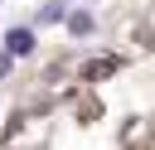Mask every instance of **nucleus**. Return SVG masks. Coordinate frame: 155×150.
<instances>
[{"instance_id": "1", "label": "nucleus", "mask_w": 155, "mask_h": 150, "mask_svg": "<svg viewBox=\"0 0 155 150\" xmlns=\"http://www.w3.org/2000/svg\"><path fill=\"white\" fill-rule=\"evenodd\" d=\"M5 53H10V58L34 53V34H29V29H10V34H5Z\"/></svg>"}, {"instance_id": "2", "label": "nucleus", "mask_w": 155, "mask_h": 150, "mask_svg": "<svg viewBox=\"0 0 155 150\" xmlns=\"http://www.w3.org/2000/svg\"><path fill=\"white\" fill-rule=\"evenodd\" d=\"M68 29H73V34H87V29H92V15L73 10V15H68Z\"/></svg>"}, {"instance_id": "3", "label": "nucleus", "mask_w": 155, "mask_h": 150, "mask_svg": "<svg viewBox=\"0 0 155 150\" xmlns=\"http://www.w3.org/2000/svg\"><path fill=\"white\" fill-rule=\"evenodd\" d=\"M10 63H15V58H10V53H0V77H10Z\"/></svg>"}]
</instances>
